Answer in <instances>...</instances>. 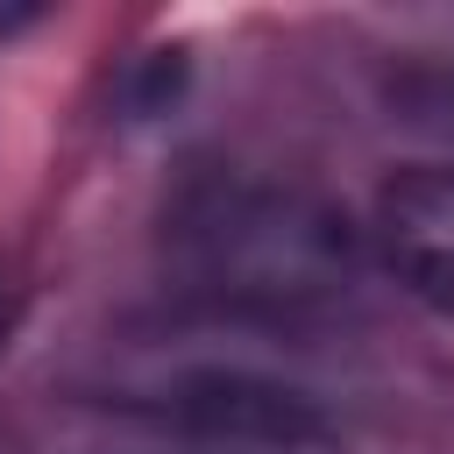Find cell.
<instances>
[{"label":"cell","instance_id":"cell-1","mask_svg":"<svg viewBox=\"0 0 454 454\" xmlns=\"http://www.w3.org/2000/svg\"><path fill=\"white\" fill-rule=\"evenodd\" d=\"M170 277L227 312H312L355 284V227L333 199L255 170H199L163 213Z\"/></svg>","mask_w":454,"mask_h":454},{"label":"cell","instance_id":"cell-2","mask_svg":"<svg viewBox=\"0 0 454 454\" xmlns=\"http://www.w3.org/2000/svg\"><path fill=\"white\" fill-rule=\"evenodd\" d=\"M170 454H348L333 419L255 376H199L170 397Z\"/></svg>","mask_w":454,"mask_h":454},{"label":"cell","instance_id":"cell-3","mask_svg":"<svg viewBox=\"0 0 454 454\" xmlns=\"http://www.w3.org/2000/svg\"><path fill=\"white\" fill-rule=\"evenodd\" d=\"M376 248L383 270L433 312L454 319V170L411 163L376 192Z\"/></svg>","mask_w":454,"mask_h":454},{"label":"cell","instance_id":"cell-4","mask_svg":"<svg viewBox=\"0 0 454 454\" xmlns=\"http://www.w3.org/2000/svg\"><path fill=\"white\" fill-rule=\"evenodd\" d=\"M7 333H14V284L0 277V348H7Z\"/></svg>","mask_w":454,"mask_h":454},{"label":"cell","instance_id":"cell-5","mask_svg":"<svg viewBox=\"0 0 454 454\" xmlns=\"http://www.w3.org/2000/svg\"><path fill=\"white\" fill-rule=\"evenodd\" d=\"M21 21H35V7H0V28H21Z\"/></svg>","mask_w":454,"mask_h":454}]
</instances>
